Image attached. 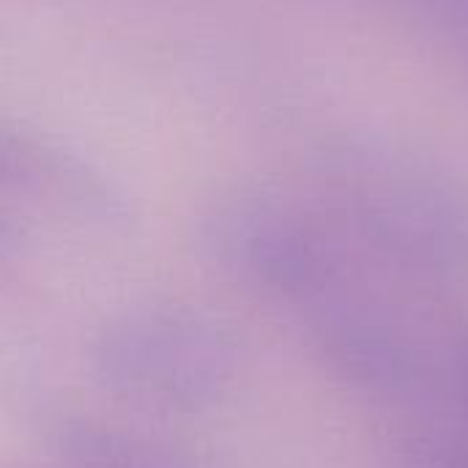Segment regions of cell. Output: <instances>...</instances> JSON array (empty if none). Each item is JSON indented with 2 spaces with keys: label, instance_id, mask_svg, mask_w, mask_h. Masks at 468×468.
Here are the masks:
<instances>
[{
  "label": "cell",
  "instance_id": "3",
  "mask_svg": "<svg viewBox=\"0 0 468 468\" xmlns=\"http://www.w3.org/2000/svg\"><path fill=\"white\" fill-rule=\"evenodd\" d=\"M208 244L244 282L302 304H315L346 285L337 228L293 200L241 192L208 219Z\"/></svg>",
  "mask_w": 468,
  "mask_h": 468
},
{
  "label": "cell",
  "instance_id": "4",
  "mask_svg": "<svg viewBox=\"0 0 468 468\" xmlns=\"http://www.w3.org/2000/svg\"><path fill=\"white\" fill-rule=\"evenodd\" d=\"M321 356L340 378L378 395H403L422 378L417 348L378 310L356 302L346 285L313 304Z\"/></svg>",
  "mask_w": 468,
  "mask_h": 468
},
{
  "label": "cell",
  "instance_id": "1",
  "mask_svg": "<svg viewBox=\"0 0 468 468\" xmlns=\"http://www.w3.org/2000/svg\"><path fill=\"white\" fill-rule=\"evenodd\" d=\"M315 181L332 225L381 263L420 280L468 271L463 184L414 143L384 129H348L315 151Z\"/></svg>",
  "mask_w": 468,
  "mask_h": 468
},
{
  "label": "cell",
  "instance_id": "5",
  "mask_svg": "<svg viewBox=\"0 0 468 468\" xmlns=\"http://www.w3.org/2000/svg\"><path fill=\"white\" fill-rule=\"evenodd\" d=\"M0 189L60 197L88 208L107 206V184L80 159L0 121Z\"/></svg>",
  "mask_w": 468,
  "mask_h": 468
},
{
  "label": "cell",
  "instance_id": "9",
  "mask_svg": "<svg viewBox=\"0 0 468 468\" xmlns=\"http://www.w3.org/2000/svg\"><path fill=\"white\" fill-rule=\"evenodd\" d=\"M444 384L452 398L468 409V335L452 343L444 356Z\"/></svg>",
  "mask_w": 468,
  "mask_h": 468
},
{
  "label": "cell",
  "instance_id": "7",
  "mask_svg": "<svg viewBox=\"0 0 468 468\" xmlns=\"http://www.w3.org/2000/svg\"><path fill=\"white\" fill-rule=\"evenodd\" d=\"M417 36L468 77V0H384Z\"/></svg>",
  "mask_w": 468,
  "mask_h": 468
},
{
  "label": "cell",
  "instance_id": "6",
  "mask_svg": "<svg viewBox=\"0 0 468 468\" xmlns=\"http://www.w3.org/2000/svg\"><path fill=\"white\" fill-rule=\"evenodd\" d=\"M66 455L80 468H192L184 455L167 447L96 425L69 431Z\"/></svg>",
  "mask_w": 468,
  "mask_h": 468
},
{
  "label": "cell",
  "instance_id": "2",
  "mask_svg": "<svg viewBox=\"0 0 468 468\" xmlns=\"http://www.w3.org/2000/svg\"><path fill=\"white\" fill-rule=\"evenodd\" d=\"M99 378L121 398L192 411L214 403L236 373V343L211 318L181 307L134 310L93 348Z\"/></svg>",
  "mask_w": 468,
  "mask_h": 468
},
{
  "label": "cell",
  "instance_id": "8",
  "mask_svg": "<svg viewBox=\"0 0 468 468\" xmlns=\"http://www.w3.org/2000/svg\"><path fill=\"white\" fill-rule=\"evenodd\" d=\"M398 468H468V441L441 433L409 436L398 450Z\"/></svg>",
  "mask_w": 468,
  "mask_h": 468
}]
</instances>
